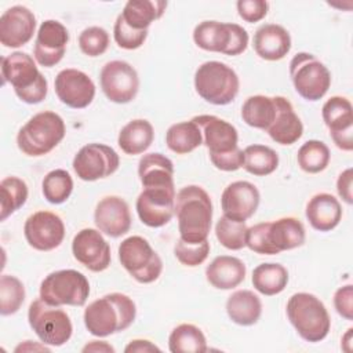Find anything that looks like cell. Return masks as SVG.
Returning a JSON list of instances; mask_svg holds the SVG:
<instances>
[{
	"label": "cell",
	"mask_w": 353,
	"mask_h": 353,
	"mask_svg": "<svg viewBox=\"0 0 353 353\" xmlns=\"http://www.w3.org/2000/svg\"><path fill=\"white\" fill-rule=\"evenodd\" d=\"M28 321L41 343L50 346L65 345L73 332V325L68 313L59 309V306L48 305L41 298L34 299L30 303Z\"/></svg>",
	"instance_id": "cell-9"
},
{
	"label": "cell",
	"mask_w": 353,
	"mask_h": 353,
	"mask_svg": "<svg viewBox=\"0 0 353 353\" xmlns=\"http://www.w3.org/2000/svg\"><path fill=\"white\" fill-rule=\"evenodd\" d=\"M134 301L121 292H112L91 302L84 310V325L94 336L105 338L127 330L135 320Z\"/></svg>",
	"instance_id": "cell-2"
},
{
	"label": "cell",
	"mask_w": 353,
	"mask_h": 353,
	"mask_svg": "<svg viewBox=\"0 0 353 353\" xmlns=\"http://www.w3.org/2000/svg\"><path fill=\"white\" fill-rule=\"evenodd\" d=\"M98 230L109 237L124 236L131 228V212L127 201L119 196L101 199L94 211Z\"/></svg>",
	"instance_id": "cell-23"
},
{
	"label": "cell",
	"mask_w": 353,
	"mask_h": 353,
	"mask_svg": "<svg viewBox=\"0 0 353 353\" xmlns=\"http://www.w3.org/2000/svg\"><path fill=\"white\" fill-rule=\"evenodd\" d=\"M268 226L269 222H261L248 228L245 233V247L261 255H274L276 252L268 239Z\"/></svg>",
	"instance_id": "cell-46"
},
{
	"label": "cell",
	"mask_w": 353,
	"mask_h": 353,
	"mask_svg": "<svg viewBox=\"0 0 353 353\" xmlns=\"http://www.w3.org/2000/svg\"><path fill=\"white\" fill-rule=\"evenodd\" d=\"M334 306L339 316L352 321L353 320V287L346 284L339 287L334 294Z\"/></svg>",
	"instance_id": "cell-48"
},
{
	"label": "cell",
	"mask_w": 353,
	"mask_h": 353,
	"mask_svg": "<svg viewBox=\"0 0 353 353\" xmlns=\"http://www.w3.org/2000/svg\"><path fill=\"white\" fill-rule=\"evenodd\" d=\"M153 139H154L153 125L145 119H135L128 121L120 130L117 143L125 154L134 156L148 150Z\"/></svg>",
	"instance_id": "cell-32"
},
{
	"label": "cell",
	"mask_w": 353,
	"mask_h": 353,
	"mask_svg": "<svg viewBox=\"0 0 353 353\" xmlns=\"http://www.w3.org/2000/svg\"><path fill=\"white\" fill-rule=\"evenodd\" d=\"M66 127L63 119L51 110L36 113L18 131V149L30 157L50 153L65 138Z\"/></svg>",
	"instance_id": "cell-4"
},
{
	"label": "cell",
	"mask_w": 353,
	"mask_h": 353,
	"mask_svg": "<svg viewBox=\"0 0 353 353\" xmlns=\"http://www.w3.org/2000/svg\"><path fill=\"white\" fill-rule=\"evenodd\" d=\"M28 185L18 176H7L0 182V219L6 221L28 200Z\"/></svg>",
	"instance_id": "cell-38"
},
{
	"label": "cell",
	"mask_w": 353,
	"mask_h": 353,
	"mask_svg": "<svg viewBox=\"0 0 353 353\" xmlns=\"http://www.w3.org/2000/svg\"><path fill=\"white\" fill-rule=\"evenodd\" d=\"M113 37L120 48L137 50L145 43L148 37V30H135L130 28L123 17L119 15L113 26Z\"/></svg>",
	"instance_id": "cell-45"
},
{
	"label": "cell",
	"mask_w": 353,
	"mask_h": 353,
	"mask_svg": "<svg viewBox=\"0 0 353 353\" xmlns=\"http://www.w3.org/2000/svg\"><path fill=\"white\" fill-rule=\"evenodd\" d=\"M25 301V287L22 281L11 274L0 277V313L10 316L19 310Z\"/></svg>",
	"instance_id": "cell-41"
},
{
	"label": "cell",
	"mask_w": 353,
	"mask_h": 353,
	"mask_svg": "<svg viewBox=\"0 0 353 353\" xmlns=\"http://www.w3.org/2000/svg\"><path fill=\"white\" fill-rule=\"evenodd\" d=\"M138 175L143 188H175L174 164L161 153L143 154L138 163Z\"/></svg>",
	"instance_id": "cell-28"
},
{
	"label": "cell",
	"mask_w": 353,
	"mask_h": 353,
	"mask_svg": "<svg viewBox=\"0 0 353 353\" xmlns=\"http://www.w3.org/2000/svg\"><path fill=\"white\" fill-rule=\"evenodd\" d=\"M83 353H88V352H94V353H114V347L110 346L108 342L105 341H91L88 342L83 349Z\"/></svg>",
	"instance_id": "cell-51"
},
{
	"label": "cell",
	"mask_w": 353,
	"mask_h": 353,
	"mask_svg": "<svg viewBox=\"0 0 353 353\" xmlns=\"http://www.w3.org/2000/svg\"><path fill=\"white\" fill-rule=\"evenodd\" d=\"M290 76L295 91L310 102L321 99L331 85L328 68L309 52L294 55L290 62Z\"/></svg>",
	"instance_id": "cell-11"
},
{
	"label": "cell",
	"mask_w": 353,
	"mask_h": 353,
	"mask_svg": "<svg viewBox=\"0 0 353 353\" xmlns=\"http://www.w3.org/2000/svg\"><path fill=\"white\" fill-rule=\"evenodd\" d=\"M50 352V349L43 343V345H36V343H33L32 345V341H25V343H21L19 346H17L15 347V352L18 353V352Z\"/></svg>",
	"instance_id": "cell-52"
},
{
	"label": "cell",
	"mask_w": 353,
	"mask_h": 353,
	"mask_svg": "<svg viewBox=\"0 0 353 353\" xmlns=\"http://www.w3.org/2000/svg\"><path fill=\"white\" fill-rule=\"evenodd\" d=\"M105 97L114 103H128L135 99L139 90V77L134 66L125 61L105 63L99 74Z\"/></svg>",
	"instance_id": "cell-13"
},
{
	"label": "cell",
	"mask_w": 353,
	"mask_h": 353,
	"mask_svg": "<svg viewBox=\"0 0 353 353\" xmlns=\"http://www.w3.org/2000/svg\"><path fill=\"white\" fill-rule=\"evenodd\" d=\"M68 41L69 32L61 22L54 19L44 21L37 30L33 48L36 62L44 68L55 66L63 58Z\"/></svg>",
	"instance_id": "cell-20"
},
{
	"label": "cell",
	"mask_w": 353,
	"mask_h": 353,
	"mask_svg": "<svg viewBox=\"0 0 353 353\" xmlns=\"http://www.w3.org/2000/svg\"><path fill=\"white\" fill-rule=\"evenodd\" d=\"M251 281L258 292L272 296L284 291L288 284V272L280 263H261L252 270Z\"/></svg>",
	"instance_id": "cell-35"
},
{
	"label": "cell",
	"mask_w": 353,
	"mask_h": 353,
	"mask_svg": "<svg viewBox=\"0 0 353 353\" xmlns=\"http://www.w3.org/2000/svg\"><path fill=\"white\" fill-rule=\"evenodd\" d=\"M125 353H148V352H160V347H157L154 343H152L148 339H134L131 341L125 349Z\"/></svg>",
	"instance_id": "cell-50"
},
{
	"label": "cell",
	"mask_w": 353,
	"mask_h": 353,
	"mask_svg": "<svg viewBox=\"0 0 353 353\" xmlns=\"http://www.w3.org/2000/svg\"><path fill=\"white\" fill-rule=\"evenodd\" d=\"M165 143L174 153L186 154L203 143V134L193 120L175 123L165 132Z\"/></svg>",
	"instance_id": "cell-34"
},
{
	"label": "cell",
	"mask_w": 353,
	"mask_h": 353,
	"mask_svg": "<svg viewBox=\"0 0 353 353\" xmlns=\"http://www.w3.org/2000/svg\"><path fill=\"white\" fill-rule=\"evenodd\" d=\"M120 159L116 150L103 143L84 145L73 159V170L81 181L92 182L114 174Z\"/></svg>",
	"instance_id": "cell-12"
},
{
	"label": "cell",
	"mask_w": 353,
	"mask_h": 353,
	"mask_svg": "<svg viewBox=\"0 0 353 353\" xmlns=\"http://www.w3.org/2000/svg\"><path fill=\"white\" fill-rule=\"evenodd\" d=\"M121 266L141 284H149L163 272V261L142 236H130L119 245Z\"/></svg>",
	"instance_id": "cell-10"
},
{
	"label": "cell",
	"mask_w": 353,
	"mask_h": 353,
	"mask_svg": "<svg viewBox=\"0 0 353 353\" xmlns=\"http://www.w3.org/2000/svg\"><path fill=\"white\" fill-rule=\"evenodd\" d=\"M287 316L299 336L306 342L323 341L331 328L325 305L313 294L296 292L287 302Z\"/></svg>",
	"instance_id": "cell-5"
},
{
	"label": "cell",
	"mask_w": 353,
	"mask_h": 353,
	"mask_svg": "<svg viewBox=\"0 0 353 353\" xmlns=\"http://www.w3.org/2000/svg\"><path fill=\"white\" fill-rule=\"evenodd\" d=\"M193 41L204 51L234 57L247 50L248 33L237 23L203 21L193 30Z\"/></svg>",
	"instance_id": "cell-7"
},
{
	"label": "cell",
	"mask_w": 353,
	"mask_h": 353,
	"mask_svg": "<svg viewBox=\"0 0 353 353\" xmlns=\"http://www.w3.org/2000/svg\"><path fill=\"white\" fill-rule=\"evenodd\" d=\"M226 313L229 319L239 325H252L262 314V302L252 291L239 290L228 298Z\"/></svg>",
	"instance_id": "cell-30"
},
{
	"label": "cell",
	"mask_w": 353,
	"mask_h": 353,
	"mask_svg": "<svg viewBox=\"0 0 353 353\" xmlns=\"http://www.w3.org/2000/svg\"><path fill=\"white\" fill-rule=\"evenodd\" d=\"M236 7L240 18L248 23L263 19L269 11V3L265 0H239Z\"/></svg>",
	"instance_id": "cell-47"
},
{
	"label": "cell",
	"mask_w": 353,
	"mask_h": 353,
	"mask_svg": "<svg viewBox=\"0 0 353 353\" xmlns=\"http://www.w3.org/2000/svg\"><path fill=\"white\" fill-rule=\"evenodd\" d=\"M274 101L277 113L266 132L276 143L292 145L302 137L303 124L287 98L276 95Z\"/></svg>",
	"instance_id": "cell-25"
},
{
	"label": "cell",
	"mask_w": 353,
	"mask_h": 353,
	"mask_svg": "<svg viewBox=\"0 0 353 353\" xmlns=\"http://www.w3.org/2000/svg\"><path fill=\"white\" fill-rule=\"evenodd\" d=\"M44 199L51 204L65 203L73 190V179L66 170L58 168L50 171L41 183Z\"/></svg>",
	"instance_id": "cell-40"
},
{
	"label": "cell",
	"mask_w": 353,
	"mask_h": 353,
	"mask_svg": "<svg viewBox=\"0 0 353 353\" xmlns=\"http://www.w3.org/2000/svg\"><path fill=\"white\" fill-rule=\"evenodd\" d=\"M79 47L88 57H99L109 47V34L101 26L85 28L79 34Z\"/></svg>",
	"instance_id": "cell-44"
},
{
	"label": "cell",
	"mask_w": 353,
	"mask_h": 353,
	"mask_svg": "<svg viewBox=\"0 0 353 353\" xmlns=\"http://www.w3.org/2000/svg\"><path fill=\"white\" fill-rule=\"evenodd\" d=\"M252 46L259 58L280 61L291 50V36L281 25L265 23L254 33Z\"/></svg>",
	"instance_id": "cell-24"
},
{
	"label": "cell",
	"mask_w": 353,
	"mask_h": 353,
	"mask_svg": "<svg viewBox=\"0 0 353 353\" xmlns=\"http://www.w3.org/2000/svg\"><path fill=\"white\" fill-rule=\"evenodd\" d=\"M175 258L185 266L194 268L201 265L208 254H210V243L208 240H203L199 243H189L179 237L174 247Z\"/></svg>",
	"instance_id": "cell-43"
},
{
	"label": "cell",
	"mask_w": 353,
	"mask_h": 353,
	"mask_svg": "<svg viewBox=\"0 0 353 353\" xmlns=\"http://www.w3.org/2000/svg\"><path fill=\"white\" fill-rule=\"evenodd\" d=\"M352 181H353V170L346 168L342 171L336 181V190L342 200L347 204L353 203V192H352Z\"/></svg>",
	"instance_id": "cell-49"
},
{
	"label": "cell",
	"mask_w": 353,
	"mask_h": 353,
	"mask_svg": "<svg viewBox=\"0 0 353 353\" xmlns=\"http://www.w3.org/2000/svg\"><path fill=\"white\" fill-rule=\"evenodd\" d=\"M277 113L274 97L252 95L241 106V117L245 124L259 130H268Z\"/></svg>",
	"instance_id": "cell-33"
},
{
	"label": "cell",
	"mask_w": 353,
	"mask_h": 353,
	"mask_svg": "<svg viewBox=\"0 0 353 353\" xmlns=\"http://www.w3.org/2000/svg\"><path fill=\"white\" fill-rule=\"evenodd\" d=\"M268 239L276 254L303 245L306 233L302 222L294 216H284L269 222Z\"/></svg>",
	"instance_id": "cell-29"
},
{
	"label": "cell",
	"mask_w": 353,
	"mask_h": 353,
	"mask_svg": "<svg viewBox=\"0 0 353 353\" xmlns=\"http://www.w3.org/2000/svg\"><path fill=\"white\" fill-rule=\"evenodd\" d=\"M245 265L241 259L230 255H219L205 269L207 281L218 290H232L245 279Z\"/></svg>",
	"instance_id": "cell-27"
},
{
	"label": "cell",
	"mask_w": 353,
	"mask_h": 353,
	"mask_svg": "<svg viewBox=\"0 0 353 353\" xmlns=\"http://www.w3.org/2000/svg\"><path fill=\"white\" fill-rule=\"evenodd\" d=\"M194 88L205 102L223 106L234 101L240 81L237 73L226 63L207 61L196 69Z\"/></svg>",
	"instance_id": "cell-6"
},
{
	"label": "cell",
	"mask_w": 353,
	"mask_h": 353,
	"mask_svg": "<svg viewBox=\"0 0 353 353\" xmlns=\"http://www.w3.org/2000/svg\"><path fill=\"white\" fill-rule=\"evenodd\" d=\"M247 229L245 222H239L223 215L215 225V236L225 248L239 251L245 247Z\"/></svg>",
	"instance_id": "cell-42"
},
{
	"label": "cell",
	"mask_w": 353,
	"mask_h": 353,
	"mask_svg": "<svg viewBox=\"0 0 353 353\" xmlns=\"http://www.w3.org/2000/svg\"><path fill=\"white\" fill-rule=\"evenodd\" d=\"M167 8L163 0H130L125 3L121 17L135 30H148L152 22L160 19Z\"/></svg>",
	"instance_id": "cell-31"
},
{
	"label": "cell",
	"mask_w": 353,
	"mask_h": 353,
	"mask_svg": "<svg viewBox=\"0 0 353 353\" xmlns=\"http://www.w3.org/2000/svg\"><path fill=\"white\" fill-rule=\"evenodd\" d=\"M72 252L77 262L91 272H103L109 268L112 255L110 245L97 229H81L73 237Z\"/></svg>",
	"instance_id": "cell-17"
},
{
	"label": "cell",
	"mask_w": 353,
	"mask_h": 353,
	"mask_svg": "<svg viewBox=\"0 0 353 353\" xmlns=\"http://www.w3.org/2000/svg\"><path fill=\"white\" fill-rule=\"evenodd\" d=\"M168 349L171 353H204L207 352V339L199 327L183 323L171 331Z\"/></svg>",
	"instance_id": "cell-36"
},
{
	"label": "cell",
	"mask_w": 353,
	"mask_h": 353,
	"mask_svg": "<svg viewBox=\"0 0 353 353\" xmlns=\"http://www.w3.org/2000/svg\"><path fill=\"white\" fill-rule=\"evenodd\" d=\"M175 188H143L137 199V212L149 228L167 225L175 212Z\"/></svg>",
	"instance_id": "cell-14"
},
{
	"label": "cell",
	"mask_w": 353,
	"mask_h": 353,
	"mask_svg": "<svg viewBox=\"0 0 353 353\" xmlns=\"http://www.w3.org/2000/svg\"><path fill=\"white\" fill-rule=\"evenodd\" d=\"M23 234L32 248L51 251L63 241L65 225L59 215L51 211H37L25 221Z\"/></svg>",
	"instance_id": "cell-15"
},
{
	"label": "cell",
	"mask_w": 353,
	"mask_h": 353,
	"mask_svg": "<svg viewBox=\"0 0 353 353\" xmlns=\"http://www.w3.org/2000/svg\"><path fill=\"white\" fill-rule=\"evenodd\" d=\"M244 164L243 168L255 175L265 176L276 171L279 165V154L269 146L254 143L243 150Z\"/></svg>",
	"instance_id": "cell-37"
},
{
	"label": "cell",
	"mask_w": 353,
	"mask_h": 353,
	"mask_svg": "<svg viewBox=\"0 0 353 353\" xmlns=\"http://www.w3.org/2000/svg\"><path fill=\"white\" fill-rule=\"evenodd\" d=\"M331 159L328 146L317 139L306 141L296 153V161L301 170L307 174H317L327 168Z\"/></svg>",
	"instance_id": "cell-39"
},
{
	"label": "cell",
	"mask_w": 353,
	"mask_h": 353,
	"mask_svg": "<svg viewBox=\"0 0 353 353\" xmlns=\"http://www.w3.org/2000/svg\"><path fill=\"white\" fill-rule=\"evenodd\" d=\"M58 99L72 109L87 108L95 97V84L88 74L79 69L61 70L54 81Z\"/></svg>",
	"instance_id": "cell-19"
},
{
	"label": "cell",
	"mask_w": 353,
	"mask_h": 353,
	"mask_svg": "<svg viewBox=\"0 0 353 353\" xmlns=\"http://www.w3.org/2000/svg\"><path fill=\"white\" fill-rule=\"evenodd\" d=\"M34 29V14L23 6H12L0 17V43L4 47L18 48L30 41Z\"/></svg>",
	"instance_id": "cell-22"
},
{
	"label": "cell",
	"mask_w": 353,
	"mask_h": 353,
	"mask_svg": "<svg viewBox=\"0 0 353 353\" xmlns=\"http://www.w3.org/2000/svg\"><path fill=\"white\" fill-rule=\"evenodd\" d=\"M179 236L189 243L207 240L211 221L212 203L210 194L197 185L182 188L175 196V212Z\"/></svg>",
	"instance_id": "cell-1"
},
{
	"label": "cell",
	"mask_w": 353,
	"mask_h": 353,
	"mask_svg": "<svg viewBox=\"0 0 353 353\" xmlns=\"http://www.w3.org/2000/svg\"><path fill=\"white\" fill-rule=\"evenodd\" d=\"M192 120L201 130L203 143L208 149L210 159L240 149L237 130L229 121L212 114L194 116Z\"/></svg>",
	"instance_id": "cell-18"
},
{
	"label": "cell",
	"mask_w": 353,
	"mask_h": 353,
	"mask_svg": "<svg viewBox=\"0 0 353 353\" xmlns=\"http://www.w3.org/2000/svg\"><path fill=\"white\" fill-rule=\"evenodd\" d=\"M88 295L87 277L74 269L52 272L40 284V298L52 306H83Z\"/></svg>",
	"instance_id": "cell-8"
},
{
	"label": "cell",
	"mask_w": 353,
	"mask_h": 353,
	"mask_svg": "<svg viewBox=\"0 0 353 353\" xmlns=\"http://www.w3.org/2000/svg\"><path fill=\"white\" fill-rule=\"evenodd\" d=\"M306 218L313 229L330 232L335 229L342 219L341 203L330 193H317L306 205Z\"/></svg>",
	"instance_id": "cell-26"
},
{
	"label": "cell",
	"mask_w": 353,
	"mask_h": 353,
	"mask_svg": "<svg viewBox=\"0 0 353 353\" xmlns=\"http://www.w3.org/2000/svg\"><path fill=\"white\" fill-rule=\"evenodd\" d=\"M321 116L336 148L353 150V108L345 97H331L323 105Z\"/></svg>",
	"instance_id": "cell-16"
},
{
	"label": "cell",
	"mask_w": 353,
	"mask_h": 353,
	"mask_svg": "<svg viewBox=\"0 0 353 353\" xmlns=\"http://www.w3.org/2000/svg\"><path fill=\"white\" fill-rule=\"evenodd\" d=\"M259 200L261 194L254 183L248 181H236L223 189L221 207L225 216L245 222L258 210Z\"/></svg>",
	"instance_id": "cell-21"
},
{
	"label": "cell",
	"mask_w": 353,
	"mask_h": 353,
	"mask_svg": "<svg viewBox=\"0 0 353 353\" xmlns=\"http://www.w3.org/2000/svg\"><path fill=\"white\" fill-rule=\"evenodd\" d=\"M0 69L3 84L10 83L22 102L34 105L46 99L48 91L47 79L37 69L29 54L15 51L3 57Z\"/></svg>",
	"instance_id": "cell-3"
}]
</instances>
